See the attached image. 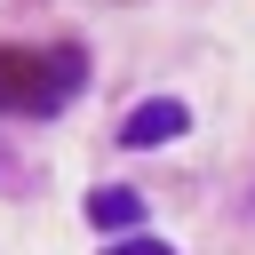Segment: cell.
I'll list each match as a JSON object with an SVG mask.
<instances>
[{
	"instance_id": "cell-2",
	"label": "cell",
	"mask_w": 255,
	"mask_h": 255,
	"mask_svg": "<svg viewBox=\"0 0 255 255\" xmlns=\"http://www.w3.org/2000/svg\"><path fill=\"white\" fill-rule=\"evenodd\" d=\"M191 128V104L183 96H143L128 120H120V151H159V143H175Z\"/></svg>"
},
{
	"instance_id": "cell-1",
	"label": "cell",
	"mask_w": 255,
	"mask_h": 255,
	"mask_svg": "<svg viewBox=\"0 0 255 255\" xmlns=\"http://www.w3.org/2000/svg\"><path fill=\"white\" fill-rule=\"evenodd\" d=\"M80 88H88V48H72V40H56V48L0 40V112L8 120H56Z\"/></svg>"
},
{
	"instance_id": "cell-4",
	"label": "cell",
	"mask_w": 255,
	"mask_h": 255,
	"mask_svg": "<svg viewBox=\"0 0 255 255\" xmlns=\"http://www.w3.org/2000/svg\"><path fill=\"white\" fill-rule=\"evenodd\" d=\"M104 255H175L167 239H120V247H104Z\"/></svg>"
},
{
	"instance_id": "cell-3",
	"label": "cell",
	"mask_w": 255,
	"mask_h": 255,
	"mask_svg": "<svg viewBox=\"0 0 255 255\" xmlns=\"http://www.w3.org/2000/svg\"><path fill=\"white\" fill-rule=\"evenodd\" d=\"M88 223H96V231H135V223H143V199H135L128 183H96V191H88Z\"/></svg>"
}]
</instances>
